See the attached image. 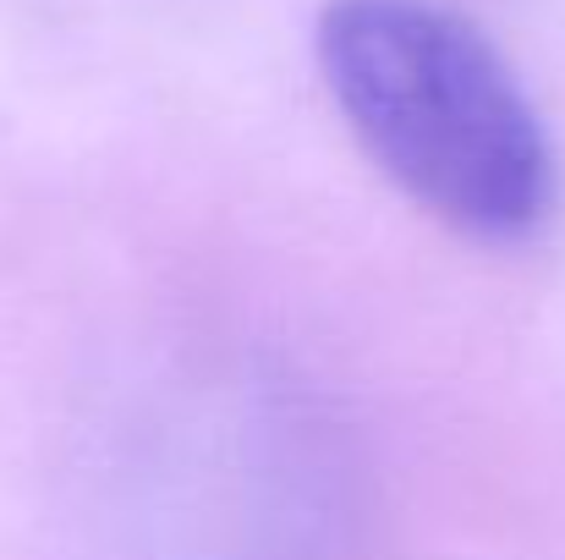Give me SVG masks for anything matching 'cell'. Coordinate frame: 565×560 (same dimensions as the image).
I'll use <instances>...</instances> for the list:
<instances>
[{"instance_id":"obj_1","label":"cell","mask_w":565,"mask_h":560,"mask_svg":"<svg viewBox=\"0 0 565 560\" xmlns=\"http://www.w3.org/2000/svg\"><path fill=\"white\" fill-rule=\"evenodd\" d=\"M313 55L363 155L439 225L522 242L555 214V138L511 61L461 11L330 0Z\"/></svg>"}]
</instances>
